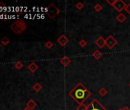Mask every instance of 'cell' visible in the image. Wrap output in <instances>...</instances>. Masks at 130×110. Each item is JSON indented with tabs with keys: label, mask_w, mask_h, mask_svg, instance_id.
I'll return each mask as SVG.
<instances>
[{
	"label": "cell",
	"mask_w": 130,
	"mask_h": 110,
	"mask_svg": "<svg viewBox=\"0 0 130 110\" xmlns=\"http://www.w3.org/2000/svg\"><path fill=\"white\" fill-rule=\"evenodd\" d=\"M68 95L72 98V99L80 105L84 103V102L91 96V92L87 89L82 83H78L75 87L69 92Z\"/></svg>",
	"instance_id": "6da1fadb"
},
{
	"label": "cell",
	"mask_w": 130,
	"mask_h": 110,
	"mask_svg": "<svg viewBox=\"0 0 130 110\" xmlns=\"http://www.w3.org/2000/svg\"><path fill=\"white\" fill-rule=\"evenodd\" d=\"M57 43H58L60 46L65 47V46H66V45L69 43L70 40H69V38L67 37V35L62 34V35H60V36L57 38Z\"/></svg>",
	"instance_id": "52a82bcc"
},
{
	"label": "cell",
	"mask_w": 130,
	"mask_h": 110,
	"mask_svg": "<svg viewBox=\"0 0 130 110\" xmlns=\"http://www.w3.org/2000/svg\"><path fill=\"white\" fill-rule=\"evenodd\" d=\"M117 44H118L117 40H116L112 35H109L106 38V46L110 50L112 49Z\"/></svg>",
	"instance_id": "8992f818"
},
{
	"label": "cell",
	"mask_w": 130,
	"mask_h": 110,
	"mask_svg": "<svg viewBox=\"0 0 130 110\" xmlns=\"http://www.w3.org/2000/svg\"><path fill=\"white\" fill-rule=\"evenodd\" d=\"M126 16L123 14V13H119L117 16H116V20L119 22H120V23H123L125 20H126Z\"/></svg>",
	"instance_id": "7c38bea8"
},
{
	"label": "cell",
	"mask_w": 130,
	"mask_h": 110,
	"mask_svg": "<svg viewBox=\"0 0 130 110\" xmlns=\"http://www.w3.org/2000/svg\"><path fill=\"white\" fill-rule=\"evenodd\" d=\"M93 58H94L96 60H99L103 57V53L100 50H96L93 53H92Z\"/></svg>",
	"instance_id": "30bf717a"
},
{
	"label": "cell",
	"mask_w": 130,
	"mask_h": 110,
	"mask_svg": "<svg viewBox=\"0 0 130 110\" xmlns=\"http://www.w3.org/2000/svg\"><path fill=\"white\" fill-rule=\"evenodd\" d=\"M10 28L15 33L19 34H22L26 29V24L23 21H22V20H18V21L15 22L10 26Z\"/></svg>",
	"instance_id": "7a4b0ae2"
},
{
	"label": "cell",
	"mask_w": 130,
	"mask_h": 110,
	"mask_svg": "<svg viewBox=\"0 0 130 110\" xmlns=\"http://www.w3.org/2000/svg\"><path fill=\"white\" fill-rule=\"evenodd\" d=\"M76 8L78 9V10H81V9H84V3H81V2H78L77 4H76Z\"/></svg>",
	"instance_id": "d6986e66"
},
{
	"label": "cell",
	"mask_w": 130,
	"mask_h": 110,
	"mask_svg": "<svg viewBox=\"0 0 130 110\" xmlns=\"http://www.w3.org/2000/svg\"><path fill=\"white\" fill-rule=\"evenodd\" d=\"M33 89L35 91V92H40L41 89H42V86L40 84V83H36L35 84H34V86H33Z\"/></svg>",
	"instance_id": "9a60e30c"
},
{
	"label": "cell",
	"mask_w": 130,
	"mask_h": 110,
	"mask_svg": "<svg viewBox=\"0 0 130 110\" xmlns=\"http://www.w3.org/2000/svg\"><path fill=\"white\" fill-rule=\"evenodd\" d=\"M119 110H130V109H129V108H128V107H124V108H119Z\"/></svg>",
	"instance_id": "603a6c76"
},
{
	"label": "cell",
	"mask_w": 130,
	"mask_h": 110,
	"mask_svg": "<svg viewBox=\"0 0 130 110\" xmlns=\"http://www.w3.org/2000/svg\"><path fill=\"white\" fill-rule=\"evenodd\" d=\"M60 12V10L55 6L53 3H51L50 5H48V6L46 9V13L48 15V17H50V19H53L54 18H55L57 15H59Z\"/></svg>",
	"instance_id": "5b68a950"
},
{
	"label": "cell",
	"mask_w": 130,
	"mask_h": 110,
	"mask_svg": "<svg viewBox=\"0 0 130 110\" xmlns=\"http://www.w3.org/2000/svg\"><path fill=\"white\" fill-rule=\"evenodd\" d=\"M24 110H31V109H30L29 108H28V107H26L25 108H24Z\"/></svg>",
	"instance_id": "cb8c5ba5"
},
{
	"label": "cell",
	"mask_w": 130,
	"mask_h": 110,
	"mask_svg": "<svg viewBox=\"0 0 130 110\" xmlns=\"http://www.w3.org/2000/svg\"><path fill=\"white\" fill-rule=\"evenodd\" d=\"M87 110H108L101 102L96 99H93L87 105Z\"/></svg>",
	"instance_id": "277c9868"
},
{
	"label": "cell",
	"mask_w": 130,
	"mask_h": 110,
	"mask_svg": "<svg viewBox=\"0 0 130 110\" xmlns=\"http://www.w3.org/2000/svg\"><path fill=\"white\" fill-rule=\"evenodd\" d=\"M95 44L99 48H102L106 45V39H104L103 36H99V38L95 41Z\"/></svg>",
	"instance_id": "ba28073f"
},
{
	"label": "cell",
	"mask_w": 130,
	"mask_h": 110,
	"mask_svg": "<svg viewBox=\"0 0 130 110\" xmlns=\"http://www.w3.org/2000/svg\"><path fill=\"white\" fill-rule=\"evenodd\" d=\"M53 46H54V44H53V42H52V41H47V42L45 43V47H46L47 49H51V48H52V47H53Z\"/></svg>",
	"instance_id": "ffe728a7"
},
{
	"label": "cell",
	"mask_w": 130,
	"mask_h": 110,
	"mask_svg": "<svg viewBox=\"0 0 130 110\" xmlns=\"http://www.w3.org/2000/svg\"><path fill=\"white\" fill-rule=\"evenodd\" d=\"M106 3H109L111 6H112L119 13H121V12L123 9H125V8L127 7L126 3L124 1H122V0H115V1L106 0Z\"/></svg>",
	"instance_id": "3957f363"
},
{
	"label": "cell",
	"mask_w": 130,
	"mask_h": 110,
	"mask_svg": "<svg viewBox=\"0 0 130 110\" xmlns=\"http://www.w3.org/2000/svg\"><path fill=\"white\" fill-rule=\"evenodd\" d=\"M79 45L81 47H85L87 45V41L84 39H82L79 41Z\"/></svg>",
	"instance_id": "ac0fdd59"
},
{
	"label": "cell",
	"mask_w": 130,
	"mask_h": 110,
	"mask_svg": "<svg viewBox=\"0 0 130 110\" xmlns=\"http://www.w3.org/2000/svg\"><path fill=\"white\" fill-rule=\"evenodd\" d=\"M60 63L63 66V67H68L72 63V61L67 56V55H64V56L61 58Z\"/></svg>",
	"instance_id": "9c48e42d"
},
{
	"label": "cell",
	"mask_w": 130,
	"mask_h": 110,
	"mask_svg": "<svg viewBox=\"0 0 130 110\" xmlns=\"http://www.w3.org/2000/svg\"><path fill=\"white\" fill-rule=\"evenodd\" d=\"M15 67H16L18 70H20L22 67H23V64H22L20 61H19V62H17V63H16V64H15Z\"/></svg>",
	"instance_id": "7402d4cb"
},
{
	"label": "cell",
	"mask_w": 130,
	"mask_h": 110,
	"mask_svg": "<svg viewBox=\"0 0 130 110\" xmlns=\"http://www.w3.org/2000/svg\"><path fill=\"white\" fill-rule=\"evenodd\" d=\"M87 105H86L84 103L80 104L77 107V110H87Z\"/></svg>",
	"instance_id": "e0dca14e"
},
{
	"label": "cell",
	"mask_w": 130,
	"mask_h": 110,
	"mask_svg": "<svg viewBox=\"0 0 130 110\" xmlns=\"http://www.w3.org/2000/svg\"><path fill=\"white\" fill-rule=\"evenodd\" d=\"M128 86H129V87H130V83H129V84H128Z\"/></svg>",
	"instance_id": "d4e9b609"
},
{
	"label": "cell",
	"mask_w": 130,
	"mask_h": 110,
	"mask_svg": "<svg viewBox=\"0 0 130 110\" xmlns=\"http://www.w3.org/2000/svg\"><path fill=\"white\" fill-rule=\"evenodd\" d=\"M98 94H99L100 96H101L102 97H103V96H106V95L108 94V90H107L106 88L102 87V88H100V89H99Z\"/></svg>",
	"instance_id": "5bb4252c"
},
{
	"label": "cell",
	"mask_w": 130,
	"mask_h": 110,
	"mask_svg": "<svg viewBox=\"0 0 130 110\" xmlns=\"http://www.w3.org/2000/svg\"><path fill=\"white\" fill-rule=\"evenodd\" d=\"M28 70H29L31 72L35 73V72L38 69V66L35 62H32V63H31V64H29V66L28 67Z\"/></svg>",
	"instance_id": "8fae6325"
},
{
	"label": "cell",
	"mask_w": 130,
	"mask_h": 110,
	"mask_svg": "<svg viewBox=\"0 0 130 110\" xmlns=\"http://www.w3.org/2000/svg\"><path fill=\"white\" fill-rule=\"evenodd\" d=\"M94 10L96 12H100L103 10V6H101V4L100 3H97L96 4V6H94Z\"/></svg>",
	"instance_id": "2e32d148"
},
{
	"label": "cell",
	"mask_w": 130,
	"mask_h": 110,
	"mask_svg": "<svg viewBox=\"0 0 130 110\" xmlns=\"http://www.w3.org/2000/svg\"><path fill=\"white\" fill-rule=\"evenodd\" d=\"M36 105H37V104H36V102H35L33 99H30V100L28 102V103H27V107L29 108L31 110L34 109V108L36 107Z\"/></svg>",
	"instance_id": "4fadbf2b"
},
{
	"label": "cell",
	"mask_w": 130,
	"mask_h": 110,
	"mask_svg": "<svg viewBox=\"0 0 130 110\" xmlns=\"http://www.w3.org/2000/svg\"><path fill=\"white\" fill-rule=\"evenodd\" d=\"M9 42H10V41L7 37H4V38L2 40V43L3 44V45H7L9 44Z\"/></svg>",
	"instance_id": "44dd1931"
}]
</instances>
